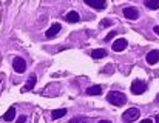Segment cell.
Here are the masks:
<instances>
[{
    "label": "cell",
    "instance_id": "obj_1",
    "mask_svg": "<svg viewBox=\"0 0 159 123\" xmlns=\"http://www.w3.org/2000/svg\"><path fill=\"white\" fill-rule=\"evenodd\" d=\"M107 100H108V103H111L114 106H124L127 103V95L119 91H110L107 94Z\"/></svg>",
    "mask_w": 159,
    "mask_h": 123
},
{
    "label": "cell",
    "instance_id": "obj_2",
    "mask_svg": "<svg viewBox=\"0 0 159 123\" xmlns=\"http://www.w3.org/2000/svg\"><path fill=\"white\" fill-rule=\"evenodd\" d=\"M147 91V83L144 82V80H134L133 83H131V92L134 94V95H139V94H144Z\"/></svg>",
    "mask_w": 159,
    "mask_h": 123
},
{
    "label": "cell",
    "instance_id": "obj_3",
    "mask_svg": "<svg viewBox=\"0 0 159 123\" xmlns=\"http://www.w3.org/2000/svg\"><path fill=\"white\" fill-rule=\"evenodd\" d=\"M139 114H141V111H139L138 108H130V109H127V111L122 114V119H124L125 122H134V120L139 119Z\"/></svg>",
    "mask_w": 159,
    "mask_h": 123
},
{
    "label": "cell",
    "instance_id": "obj_4",
    "mask_svg": "<svg viewBox=\"0 0 159 123\" xmlns=\"http://www.w3.org/2000/svg\"><path fill=\"white\" fill-rule=\"evenodd\" d=\"M12 68H14V71L16 72H25V69H26V62L23 60L22 57H16L14 60H12Z\"/></svg>",
    "mask_w": 159,
    "mask_h": 123
},
{
    "label": "cell",
    "instance_id": "obj_5",
    "mask_svg": "<svg viewBox=\"0 0 159 123\" xmlns=\"http://www.w3.org/2000/svg\"><path fill=\"white\" fill-rule=\"evenodd\" d=\"M124 15L127 17V19H130V20H136L138 17H139V11L136 9V8H133V6H128V8H124Z\"/></svg>",
    "mask_w": 159,
    "mask_h": 123
},
{
    "label": "cell",
    "instance_id": "obj_6",
    "mask_svg": "<svg viewBox=\"0 0 159 123\" xmlns=\"http://www.w3.org/2000/svg\"><path fill=\"white\" fill-rule=\"evenodd\" d=\"M60 29H62V26H60V23H53V26L45 32V36H47V39H53L56 37L59 32H60Z\"/></svg>",
    "mask_w": 159,
    "mask_h": 123
},
{
    "label": "cell",
    "instance_id": "obj_7",
    "mask_svg": "<svg viewBox=\"0 0 159 123\" xmlns=\"http://www.w3.org/2000/svg\"><path fill=\"white\" fill-rule=\"evenodd\" d=\"M147 63L148 65H156L159 62V51L158 49H153V51H150L148 54H147Z\"/></svg>",
    "mask_w": 159,
    "mask_h": 123
},
{
    "label": "cell",
    "instance_id": "obj_8",
    "mask_svg": "<svg viewBox=\"0 0 159 123\" xmlns=\"http://www.w3.org/2000/svg\"><path fill=\"white\" fill-rule=\"evenodd\" d=\"M113 49L116 53H122L124 49H127V40L125 39H117L114 43H113Z\"/></svg>",
    "mask_w": 159,
    "mask_h": 123
},
{
    "label": "cell",
    "instance_id": "obj_9",
    "mask_svg": "<svg viewBox=\"0 0 159 123\" xmlns=\"http://www.w3.org/2000/svg\"><path fill=\"white\" fill-rule=\"evenodd\" d=\"M36 82H37V77L33 74L28 80H26V83H25V86H23V89H22V92H26V91H31L34 86H36Z\"/></svg>",
    "mask_w": 159,
    "mask_h": 123
},
{
    "label": "cell",
    "instance_id": "obj_10",
    "mask_svg": "<svg viewBox=\"0 0 159 123\" xmlns=\"http://www.w3.org/2000/svg\"><path fill=\"white\" fill-rule=\"evenodd\" d=\"M85 5L91 6V8H96V9H102L105 8V0H85Z\"/></svg>",
    "mask_w": 159,
    "mask_h": 123
},
{
    "label": "cell",
    "instance_id": "obj_11",
    "mask_svg": "<svg viewBox=\"0 0 159 123\" xmlns=\"http://www.w3.org/2000/svg\"><path fill=\"white\" fill-rule=\"evenodd\" d=\"M14 119H16V108H9V109L5 112L3 120H5V122H12Z\"/></svg>",
    "mask_w": 159,
    "mask_h": 123
},
{
    "label": "cell",
    "instance_id": "obj_12",
    "mask_svg": "<svg viewBox=\"0 0 159 123\" xmlns=\"http://www.w3.org/2000/svg\"><path fill=\"white\" fill-rule=\"evenodd\" d=\"M79 14L76 12V11H71V12H68L66 14V22H70V23H77L79 22Z\"/></svg>",
    "mask_w": 159,
    "mask_h": 123
},
{
    "label": "cell",
    "instance_id": "obj_13",
    "mask_svg": "<svg viewBox=\"0 0 159 123\" xmlns=\"http://www.w3.org/2000/svg\"><path fill=\"white\" fill-rule=\"evenodd\" d=\"M87 94L88 95H99V94H102V86H90L88 89H87Z\"/></svg>",
    "mask_w": 159,
    "mask_h": 123
},
{
    "label": "cell",
    "instance_id": "obj_14",
    "mask_svg": "<svg viewBox=\"0 0 159 123\" xmlns=\"http://www.w3.org/2000/svg\"><path fill=\"white\" fill-rule=\"evenodd\" d=\"M107 56V51L105 49H93L91 51V57L94 59V60H98V59H102V57H105Z\"/></svg>",
    "mask_w": 159,
    "mask_h": 123
},
{
    "label": "cell",
    "instance_id": "obj_15",
    "mask_svg": "<svg viewBox=\"0 0 159 123\" xmlns=\"http://www.w3.org/2000/svg\"><path fill=\"white\" fill-rule=\"evenodd\" d=\"M65 114H66V109H56L51 112V117H53V120H57V119L63 117Z\"/></svg>",
    "mask_w": 159,
    "mask_h": 123
},
{
    "label": "cell",
    "instance_id": "obj_16",
    "mask_svg": "<svg viewBox=\"0 0 159 123\" xmlns=\"http://www.w3.org/2000/svg\"><path fill=\"white\" fill-rule=\"evenodd\" d=\"M145 6L150 9H159V0H145Z\"/></svg>",
    "mask_w": 159,
    "mask_h": 123
},
{
    "label": "cell",
    "instance_id": "obj_17",
    "mask_svg": "<svg viewBox=\"0 0 159 123\" xmlns=\"http://www.w3.org/2000/svg\"><path fill=\"white\" fill-rule=\"evenodd\" d=\"M85 122H87L85 117H73V119L70 120V123H85Z\"/></svg>",
    "mask_w": 159,
    "mask_h": 123
},
{
    "label": "cell",
    "instance_id": "obj_18",
    "mask_svg": "<svg viewBox=\"0 0 159 123\" xmlns=\"http://www.w3.org/2000/svg\"><path fill=\"white\" fill-rule=\"evenodd\" d=\"M110 25H111V20H110V19L101 20V28H107V26H110Z\"/></svg>",
    "mask_w": 159,
    "mask_h": 123
},
{
    "label": "cell",
    "instance_id": "obj_19",
    "mask_svg": "<svg viewBox=\"0 0 159 123\" xmlns=\"http://www.w3.org/2000/svg\"><path fill=\"white\" fill-rule=\"evenodd\" d=\"M25 122H26V117H25V116H20V117L17 119V122L16 123H25Z\"/></svg>",
    "mask_w": 159,
    "mask_h": 123
},
{
    "label": "cell",
    "instance_id": "obj_20",
    "mask_svg": "<svg viewBox=\"0 0 159 123\" xmlns=\"http://www.w3.org/2000/svg\"><path fill=\"white\" fill-rule=\"evenodd\" d=\"M113 37H116V32H114V31H113V32H110V34L107 36V37H105V40H111Z\"/></svg>",
    "mask_w": 159,
    "mask_h": 123
},
{
    "label": "cell",
    "instance_id": "obj_21",
    "mask_svg": "<svg viewBox=\"0 0 159 123\" xmlns=\"http://www.w3.org/2000/svg\"><path fill=\"white\" fill-rule=\"evenodd\" d=\"M139 123H155L152 119H145V120H142V122H139Z\"/></svg>",
    "mask_w": 159,
    "mask_h": 123
},
{
    "label": "cell",
    "instance_id": "obj_22",
    "mask_svg": "<svg viewBox=\"0 0 159 123\" xmlns=\"http://www.w3.org/2000/svg\"><path fill=\"white\" fill-rule=\"evenodd\" d=\"M153 29H155V32H156V34H159V26H155Z\"/></svg>",
    "mask_w": 159,
    "mask_h": 123
},
{
    "label": "cell",
    "instance_id": "obj_23",
    "mask_svg": "<svg viewBox=\"0 0 159 123\" xmlns=\"http://www.w3.org/2000/svg\"><path fill=\"white\" fill-rule=\"evenodd\" d=\"M99 123H111V122H110V120H101Z\"/></svg>",
    "mask_w": 159,
    "mask_h": 123
},
{
    "label": "cell",
    "instance_id": "obj_24",
    "mask_svg": "<svg viewBox=\"0 0 159 123\" xmlns=\"http://www.w3.org/2000/svg\"><path fill=\"white\" fill-rule=\"evenodd\" d=\"M155 120H156V123H159V116H156V119H155Z\"/></svg>",
    "mask_w": 159,
    "mask_h": 123
},
{
    "label": "cell",
    "instance_id": "obj_25",
    "mask_svg": "<svg viewBox=\"0 0 159 123\" xmlns=\"http://www.w3.org/2000/svg\"><path fill=\"white\" fill-rule=\"evenodd\" d=\"M158 103H159V94H158Z\"/></svg>",
    "mask_w": 159,
    "mask_h": 123
}]
</instances>
